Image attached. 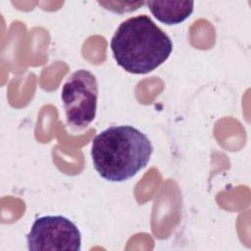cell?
Wrapping results in <instances>:
<instances>
[{
    "label": "cell",
    "instance_id": "1",
    "mask_svg": "<svg viewBox=\"0 0 251 251\" xmlns=\"http://www.w3.org/2000/svg\"><path fill=\"white\" fill-rule=\"evenodd\" d=\"M153 152L149 138L131 126H114L92 140L94 169L109 181L121 182L144 169Z\"/></svg>",
    "mask_w": 251,
    "mask_h": 251
},
{
    "label": "cell",
    "instance_id": "5",
    "mask_svg": "<svg viewBox=\"0 0 251 251\" xmlns=\"http://www.w3.org/2000/svg\"><path fill=\"white\" fill-rule=\"evenodd\" d=\"M153 16L163 24L177 25L185 21L193 12L192 1H147Z\"/></svg>",
    "mask_w": 251,
    "mask_h": 251
},
{
    "label": "cell",
    "instance_id": "4",
    "mask_svg": "<svg viewBox=\"0 0 251 251\" xmlns=\"http://www.w3.org/2000/svg\"><path fill=\"white\" fill-rule=\"evenodd\" d=\"M28 250L79 251L81 234L71 220L63 216L36 219L26 235Z\"/></svg>",
    "mask_w": 251,
    "mask_h": 251
},
{
    "label": "cell",
    "instance_id": "3",
    "mask_svg": "<svg viewBox=\"0 0 251 251\" xmlns=\"http://www.w3.org/2000/svg\"><path fill=\"white\" fill-rule=\"evenodd\" d=\"M61 98L69 126L85 128L95 119L98 99L96 76L88 70L73 73L63 85Z\"/></svg>",
    "mask_w": 251,
    "mask_h": 251
},
{
    "label": "cell",
    "instance_id": "2",
    "mask_svg": "<svg viewBox=\"0 0 251 251\" xmlns=\"http://www.w3.org/2000/svg\"><path fill=\"white\" fill-rule=\"evenodd\" d=\"M110 46L117 64L135 75L154 71L173 51L169 35L146 15L124 21L115 31Z\"/></svg>",
    "mask_w": 251,
    "mask_h": 251
}]
</instances>
